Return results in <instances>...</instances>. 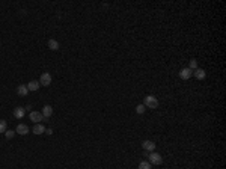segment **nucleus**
Returning a JSON list of instances; mask_svg holds the SVG:
<instances>
[{
	"mask_svg": "<svg viewBox=\"0 0 226 169\" xmlns=\"http://www.w3.org/2000/svg\"><path fill=\"white\" fill-rule=\"evenodd\" d=\"M143 106H146V107H149V109H157V106H158L157 97H154V95H146V97H145V104H143Z\"/></svg>",
	"mask_w": 226,
	"mask_h": 169,
	"instance_id": "1",
	"label": "nucleus"
},
{
	"mask_svg": "<svg viewBox=\"0 0 226 169\" xmlns=\"http://www.w3.org/2000/svg\"><path fill=\"white\" fill-rule=\"evenodd\" d=\"M148 159H149V163H152V165H161V163H163V157H161L158 152H151V154H148Z\"/></svg>",
	"mask_w": 226,
	"mask_h": 169,
	"instance_id": "2",
	"label": "nucleus"
},
{
	"mask_svg": "<svg viewBox=\"0 0 226 169\" xmlns=\"http://www.w3.org/2000/svg\"><path fill=\"white\" fill-rule=\"evenodd\" d=\"M39 85L41 86H50L52 85V74L50 73H44L39 79Z\"/></svg>",
	"mask_w": 226,
	"mask_h": 169,
	"instance_id": "3",
	"label": "nucleus"
},
{
	"mask_svg": "<svg viewBox=\"0 0 226 169\" xmlns=\"http://www.w3.org/2000/svg\"><path fill=\"white\" fill-rule=\"evenodd\" d=\"M29 118H30V121H33L35 124H39V122L44 119V116H42V113L41 112H30Z\"/></svg>",
	"mask_w": 226,
	"mask_h": 169,
	"instance_id": "4",
	"label": "nucleus"
},
{
	"mask_svg": "<svg viewBox=\"0 0 226 169\" xmlns=\"http://www.w3.org/2000/svg\"><path fill=\"white\" fill-rule=\"evenodd\" d=\"M191 75H193V71H191L190 68H182L181 73H179V77H181L182 80H189Z\"/></svg>",
	"mask_w": 226,
	"mask_h": 169,
	"instance_id": "5",
	"label": "nucleus"
},
{
	"mask_svg": "<svg viewBox=\"0 0 226 169\" xmlns=\"http://www.w3.org/2000/svg\"><path fill=\"white\" fill-rule=\"evenodd\" d=\"M193 75H194L197 80H204L205 75H207V73H205V70H202V68H196V70L193 71Z\"/></svg>",
	"mask_w": 226,
	"mask_h": 169,
	"instance_id": "6",
	"label": "nucleus"
},
{
	"mask_svg": "<svg viewBox=\"0 0 226 169\" xmlns=\"http://www.w3.org/2000/svg\"><path fill=\"white\" fill-rule=\"evenodd\" d=\"M142 147H143L145 151H151V152L155 150V144H154L152 140H145V142L142 144Z\"/></svg>",
	"mask_w": 226,
	"mask_h": 169,
	"instance_id": "7",
	"label": "nucleus"
},
{
	"mask_svg": "<svg viewBox=\"0 0 226 169\" xmlns=\"http://www.w3.org/2000/svg\"><path fill=\"white\" fill-rule=\"evenodd\" d=\"M26 86H27V89H29V91L35 92V91H38V89H39V86H41V85H39V82H36V80H32V82H29V83H27Z\"/></svg>",
	"mask_w": 226,
	"mask_h": 169,
	"instance_id": "8",
	"label": "nucleus"
},
{
	"mask_svg": "<svg viewBox=\"0 0 226 169\" xmlns=\"http://www.w3.org/2000/svg\"><path fill=\"white\" fill-rule=\"evenodd\" d=\"M18 134H21V136H26L27 133H29V127L26 125V124H18V127H17V132Z\"/></svg>",
	"mask_w": 226,
	"mask_h": 169,
	"instance_id": "9",
	"label": "nucleus"
},
{
	"mask_svg": "<svg viewBox=\"0 0 226 169\" xmlns=\"http://www.w3.org/2000/svg\"><path fill=\"white\" fill-rule=\"evenodd\" d=\"M17 94L20 95V97H26V95L29 94V89H27V86L26 85H20L17 88Z\"/></svg>",
	"mask_w": 226,
	"mask_h": 169,
	"instance_id": "10",
	"label": "nucleus"
},
{
	"mask_svg": "<svg viewBox=\"0 0 226 169\" xmlns=\"http://www.w3.org/2000/svg\"><path fill=\"white\" fill-rule=\"evenodd\" d=\"M24 113H26V109H24V107H15V109H14V116H15L17 119H21V118L24 116Z\"/></svg>",
	"mask_w": 226,
	"mask_h": 169,
	"instance_id": "11",
	"label": "nucleus"
},
{
	"mask_svg": "<svg viewBox=\"0 0 226 169\" xmlns=\"http://www.w3.org/2000/svg\"><path fill=\"white\" fill-rule=\"evenodd\" d=\"M42 116H44V118H50V116H52L53 115V107L52 106H44V107H42Z\"/></svg>",
	"mask_w": 226,
	"mask_h": 169,
	"instance_id": "12",
	"label": "nucleus"
},
{
	"mask_svg": "<svg viewBox=\"0 0 226 169\" xmlns=\"http://www.w3.org/2000/svg\"><path fill=\"white\" fill-rule=\"evenodd\" d=\"M48 48L53 50V52L59 50V42H57L56 39H48Z\"/></svg>",
	"mask_w": 226,
	"mask_h": 169,
	"instance_id": "13",
	"label": "nucleus"
},
{
	"mask_svg": "<svg viewBox=\"0 0 226 169\" xmlns=\"http://www.w3.org/2000/svg\"><path fill=\"white\" fill-rule=\"evenodd\" d=\"M44 132H45V129H44L42 124H35V127H33V133L35 134H42Z\"/></svg>",
	"mask_w": 226,
	"mask_h": 169,
	"instance_id": "14",
	"label": "nucleus"
},
{
	"mask_svg": "<svg viewBox=\"0 0 226 169\" xmlns=\"http://www.w3.org/2000/svg\"><path fill=\"white\" fill-rule=\"evenodd\" d=\"M139 169H151V163L149 162H140Z\"/></svg>",
	"mask_w": 226,
	"mask_h": 169,
	"instance_id": "15",
	"label": "nucleus"
},
{
	"mask_svg": "<svg viewBox=\"0 0 226 169\" xmlns=\"http://www.w3.org/2000/svg\"><path fill=\"white\" fill-rule=\"evenodd\" d=\"M189 68H190L191 71H194V70L197 68V60H196V59H191V60H190V65H189Z\"/></svg>",
	"mask_w": 226,
	"mask_h": 169,
	"instance_id": "16",
	"label": "nucleus"
},
{
	"mask_svg": "<svg viewBox=\"0 0 226 169\" xmlns=\"http://www.w3.org/2000/svg\"><path fill=\"white\" fill-rule=\"evenodd\" d=\"M6 127H8V124H6V121H3V119H0V133H5V132H6Z\"/></svg>",
	"mask_w": 226,
	"mask_h": 169,
	"instance_id": "17",
	"label": "nucleus"
},
{
	"mask_svg": "<svg viewBox=\"0 0 226 169\" xmlns=\"http://www.w3.org/2000/svg\"><path fill=\"white\" fill-rule=\"evenodd\" d=\"M14 134H15V132H12V130H6V132H5L6 139H12V137H14Z\"/></svg>",
	"mask_w": 226,
	"mask_h": 169,
	"instance_id": "18",
	"label": "nucleus"
},
{
	"mask_svg": "<svg viewBox=\"0 0 226 169\" xmlns=\"http://www.w3.org/2000/svg\"><path fill=\"white\" fill-rule=\"evenodd\" d=\"M136 112L142 115V113L145 112V106H143V104H139V106H136Z\"/></svg>",
	"mask_w": 226,
	"mask_h": 169,
	"instance_id": "19",
	"label": "nucleus"
},
{
	"mask_svg": "<svg viewBox=\"0 0 226 169\" xmlns=\"http://www.w3.org/2000/svg\"><path fill=\"white\" fill-rule=\"evenodd\" d=\"M45 132H47V134H53V130H52V129H47Z\"/></svg>",
	"mask_w": 226,
	"mask_h": 169,
	"instance_id": "20",
	"label": "nucleus"
}]
</instances>
